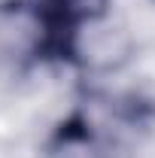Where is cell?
I'll use <instances>...</instances> for the list:
<instances>
[{"label": "cell", "mask_w": 155, "mask_h": 158, "mask_svg": "<svg viewBox=\"0 0 155 158\" xmlns=\"http://www.w3.org/2000/svg\"><path fill=\"white\" fill-rule=\"evenodd\" d=\"M19 9L27 12L34 24V61H79V31L103 19L110 0H19Z\"/></svg>", "instance_id": "1"}]
</instances>
